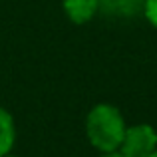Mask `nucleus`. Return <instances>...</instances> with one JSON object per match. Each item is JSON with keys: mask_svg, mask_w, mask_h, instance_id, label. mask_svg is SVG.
<instances>
[{"mask_svg": "<svg viewBox=\"0 0 157 157\" xmlns=\"http://www.w3.org/2000/svg\"><path fill=\"white\" fill-rule=\"evenodd\" d=\"M100 0H64V12L74 24H86L96 16Z\"/></svg>", "mask_w": 157, "mask_h": 157, "instance_id": "nucleus-3", "label": "nucleus"}, {"mask_svg": "<svg viewBox=\"0 0 157 157\" xmlns=\"http://www.w3.org/2000/svg\"><path fill=\"white\" fill-rule=\"evenodd\" d=\"M125 119L115 105L98 104L90 109L86 117V133L96 149L101 153L117 151L125 133Z\"/></svg>", "mask_w": 157, "mask_h": 157, "instance_id": "nucleus-1", "label": "nucleus"}, {"mask_svg": "<svg viewBox=\"0 0 157 157\" xmlns=\"http://www.w3.org/2000/svg\"><path fill=\"white\" fill-rule=\"evenodd\" d=\"M157 149V131L149 123H137V125L125 127L121 145L117 151H121L125 157H149Z\"/></svg>", "mask_w": 157, "mask_h": 157, "instance_id": "nucleus-2", "label": "nucleus"}, {"mask_svg": "<svg viewBox=\"0 0 157 157\" xmlns=\"http://www.w3.org/2000/svg\"><path fill=\"white\" fill-rule=\"evenodd\" d=\"M149 157H157V149H155V151H153V153H151Z\"/></svg>", "mask_w": 157, "mask_h": 157, "instance_id": "nucleus-7", "label": "nucleus"}, {"mask_svg": "<svg viewBox=\"0 0 157 157\" xmlns=\"http://www.w3.org/2000/svg\"><path fill=\"white\" fill-rule=\"evenodd\" d=\"M4 157H16V155H10V153H8V155H4Z\"/></svg>", "mask_w": 157, "mask_h": 157, "instance_id": "nucleus-8", "label": "nucleus"}, {"mask_svg": "<svg viewBox=\"0 0 157 157\" xmlns=\"http://www.w3.org/2000/svg\"><path fill=\"white\" fill-rule=\"evenodd\" d=\"M16 141V127L14 119L4 107H0V157L8 155Z\"/></svg>", "mask_w": 157, "mask_h": 157, "instance_id": "nucleus-4", "label": "nucleus"}, {"mask_svg": "<svg viewBox=\"0 0 157 157\" xmlns=\"http://www.w3.org/2000/svg\"><path fill=\"white\" fill-rule=\"evenodd\" d=\"M143 12H145V18L149 20L151 26L157 28V0H145L143 2Z\"/></svg>", "mask_w": 157, "mask_h": 157, "instance_id": "nucleus-5", "label": "nucleus"}, {"mask_svg": "<svg viewBox=\"0 0 157 157\" xmlns=\"http://www.w3.org/2000/svg\"><path fill=\"white\" fill-rule=\"evenodd\" d=\"M101 157H125L121 153V151H107V153H104Z\"/></svg>", "mask_w": 157, "mask_h": 157, "instance_id": "nucleus-6", "label": "nucleus"}]
</instances>
